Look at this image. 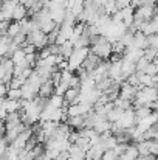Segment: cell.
I'll return each instance as SVG.
<instances>
[{
	"instance_id": "14",
	"label": "cell",
	"mask_w": 158,
	"mask_h": 160,
	"mask_svg": "<svg viewBox=\"0 0 158 160\" xmlns=\"http://www.w3.org/2000/svg\"><path fill=\"white\" fill-rule=\"evenodd\" d=\"M53 93H54V84L51 82V79L42 82L41 90H39V97H42V98H50Z\"/></svg>"
},
{
	"instance_id": "25",
	"label": "cell",
	"mask_w": 158,
	"mask_h": 160,
	"mask_svg": "<svg viewBox=\"0 0 158 160\" xmlns=\"http://www.w3.org/2000/svg\"><path fill=\"white\" fill-rule=\"evenodd\" d=\"M112 84H113V81H112L108 76H107V78H103V79L96 81V89H98V90H101V92L104 93V92L108 89V87H110V86H112Z\"/></svg>"
},
{
	"instance_id": "4",
	"label": "cell",
	"mask_w": 158,
	"mask_h": 160,
	"mask_svg": "<svg viewBox=\"0 0 158 160\" xmlns=\"http://www.w3.org/2000/svg\"><path fill=\"white\" fill-rule=\"evenodd\" d=\"M14 76V64L11 58H5L0 62V81L5 84H9V81Z\"/></svg>"
},
{
	"instance_id": "9",
	"label": "cell",
	"mask_w": 158,
	"mask_h": 160,
	"mask_svg": "<svg viewBox=\"0 0 158 160\" xmlns=\"http://www.w3.org/2000/svg\"><path fill=\"white\" fill-rule=\"evenodd\" d=\"M133 73H136V64L122 59V61H121V75H122V79L126 81V79H127L129 76H132Z\"/></svg>"
},
{
	"instance_id": "33",
	"label": "cell",
	"mask_w": 158,
	"mask_h": 160,
	"mask_svg": "<svg viewBox=\"0 0 158 160\" xmlns=\"http://www.w3.org/2000/svg\"><path fill=\"white\" fill-rule=\"evenodd\" d=\"M8 90H9L8 84H5V82H2V81H0V97H2V98H6Z\"/></svg>"
},
{
	"instance_id": "39",
	"label": "cell",
	"mask_w": 158,
	"mask_h": 160,
	"mask_svg": "<svg viewBox=\"0 0 158 160\" xmlns=\"http://www.w3.org/2000/svg\"><path fill=\"white\" fill-rule=\"evenodd\" d=\"M154 64H157V65H158V54H157V58L154 59Z\"/></svg>"
},
{
	"instance_id": "42",
	"label": "cell",
	"mask_w": 158,
	"mask_h": 160,
	"mask_svg": "<svg viewBox=\"0 0 158 160\" xmlns=\"http://www.w3.org/2000/svg\"><path fill=\"white\" fill-rule=\"evenodd\" d=\"M2 2H3V0H0V5H2Z\"/></svg>"
},
{
	"instance_id": "19",
	"label": "cell",
	"mask_w": 158,
	"mask_h": 160,
	"mask_svg": "<svg viewBox=\"0 0 158 160\" xmlns=\"http://www.w3.org/2000/svg\"><path fill=\"white\" fill-rule=\"evenodd\" d=\"M73 50H74V45L70 42V41H67V42H64L62 45H59V56H62L65 61L70 58V54L73 53Z\"/></svg>"
},
{
	"instance_id": "10",
	"label": "cell",
	"mask_w": 158,
	"mask_h": 160,
	"mask_svg": "<svg viewBox=\"0 0 158 160\" xmlns=\"http://www.w3.org/2000/svg\"><path fill=\"white\" fill-rule=\"evenodd\" d=\"M132 48H138V50H146L147 48V36L143 34L141 31H136L133 34V42L130 45Z\"/></svg>"
},
{
	"instance_id": "13",
	"label": "cell",
	"mask_w": 158,
	"mask_h": 160,
	"mask_svg": "<svg viewBox=\"0 0 158 160\" xmlns=\"http://www.w3.org/2000/svg\"><path fill=\"white\" fill-rule=\"evenodd\" d=\"M3 109L6 110V113L19 112V110L22 109V100H20V101H16V100H8V98H5V101H3Z\"/></svg>"
},
{
	"instance_id": "15",
	"label": "cell",
	"mask_w": 158,
	"mask_h": 160,
	"mask_svg": "<svg viewBox=\"0 0 158 160\" xmlns=\"http://www.w3.org/2000/svg\"><path fill=\"white\" fill-rule=\"evenodd\" d=\"M65 123L70 128H74V129L81 131L82 128H85V117H68Z\"/></svg>"
},
{
	"instance_id": "6",
	"label": "cell",
	"mask_w": 158,
	"mask_h": 160,
	"mask_svg": "<svg viewBox=\"0 0 158 160\" xmlns=\"http://www.w3.org/2000/svg\"><path fill=\"white\" fill-rule=\"evenodd\" d=\"M31 137H33V129H25L23 132H20V134L17 135V138L11 143V146L20 152V151H23V149L26 148V143H28V140H30Z\"/></svg>"
},
{
	"instance_id": "16",
	"label": "cell",
	"mask_w": 158,
	"mask_h": 160,
	"mask_svg": "<svg viewBox=\"0 0 158 160\" xmlns=\"http://www.w3.org/2000/svg\"><path fill=\"white\" fill-rule=\"evenodd\" d=\"M68 156L73 160H85V151L79 148L78 145H71L68 148Z\"/></svg>"
},
{
	"instance_id": "37",
	"label": "cell",
	"mask_w": 158,
	"mask_h": 160,
	"mask_svg": "<svg viewBox=\"0 0 158 160\" xmlns=\"http://www.w3.org/2000/svg\"><path fill=\"white\" fill-rule=\"evenodd\" d=\"M152 110H154V112H158V100L152 104Z\"/></svg>"
},
{
	"instance_id": "20",
	"label": "cell",
	"mask_w": 158,
	"mask_h": 160,
	"mask_svg": "<svg viewBox=\"0 0 158 160\" xmlns=\"http://www.w3.org/2000/svg\"><path fill=\"white\" fill-rule=\"evenodd\" d=\"M78 97H79V89H68L64 93V100L67 104H76Z\"/></svg>"
},
{
	"instance_id": "28",
	"label": "cell",
	"mask_w": 158,
	"mask_h": 160,
	"mask_svg": "<svg viewBox=\"0 0 158 160\" xmlns=\"http://www.w3.org/2000/svg\"><path fill=\"white\" fill-rule=\"evenodd\" d=\"M157 54H158V50H157V48L147 47V48L144 50V58H146L149 62H154V59L157 58Z\"/></svg>"
},
{
	"instance_id": "36",
	"label": "cell",
	"mask_w": 158,
	"mask_h": 160,
	"mask_svg": "<svg viewBox=\"0 0 158 160\" xmlns=\"http://www.w3.org/2000/svg\"><path fill=\"white\" fill-rule=\"evenodd\" d=\"M0 22H8L6 19H5V14H3V11L0 9Z\"/></svg>"
},
{
	"instance_id": "38",
	"label": "cell",
	"mask_w": 158,
	"mask_h": 160,
	"mask_svg": "<svg viewBox=\"0 0 158 160\" xmlns=\"http://www.w3.org/2000/svg\"><path fill=\"white\" fill-rule=\"evenodd\" d=\"M152 140H154V142H158V131L154 134V138H152Z\"/></svg>"
},
{
	"instance_id": "18",
	"label": "cell",
	"mask_w": 158,
	"mask_h": 160,
	"mask_svg": "<svg viewBox=\"0 0 158 160\" xmlns=\"http://www.w3.org/2000/svg\"><path fill=\"white\" fill-rule=\"evenodd\" d=\"M64 103H65L64 97L53 93L51 97L48 98V101H47V107H51V109H62V107H64Z\"/></svg>"
},
{
	"instance_id": "12",
	"label": "cell",
	"mask_w": 158,
	"mask_h": 160,
	"mask_svg": "<svg viewBox=\"0 0 158 160\" xmlns=\"http://www.w3.org/2000/svg\"><path fill=\"white\" fill-rule=\"evenodd\" d=\"M19 3H14V2H8V0H3L2 2V5H0V9L3 11V14H5V19L9 22L11 19H12V12H14V9H16V6H17Z\"/></svg>"
},
{
	"instance_id": "1",
	"label": "cell",
	"mask_w": 158,
	"mask_h": 160,
	"mask_svg": "<svg viewBox=\"0 0 158 160\" xmlns=\"http://www.w3.org/2000/svg\"><path fill=\"white\" fill-rule=\"evenodd\" d=\"M90 53L98 56L99 59H108L112 56V44L105 39L104 36H95L90 39Z\"/></svg>"
},
{
	"instance_id": "11",
	"label": "cell",
	"mask_w": 158,
	"mask_h": 160,
	"mask_svg": "<svg viewBox=\"0 0 158 160\" xmlns=\"http://www.w3.org/2000/svg\"><path fill=\"white\" fill-rule=\"evenodd\" d=\"M101 62H103V59H99L98 56H95L93 53H89L87 59H85V62H84V65H82V68H84L85 72L92 73V72H93Z\"/></svg>"
},
{
	"instance_id": "3",
	"label": "cell",
	"mask_w": 158,
	"mask_h": 160,
	"mask_svg": "<svg viewBox=\"0 0 158 160\" xmlns=\"http://www.w3.org/2000/svg\"><path fill=\"white\" fill-rule=\"evenodd\" d=\"M26 44H31L36 47V50H44L45 47H48V36L45 33H42L41 30H34L30 34H26Z\"/></svg>"
},
{
	"instance_id": "8",
	"label": "cell",
	"mask_w": 158,
	"mask_h": 160,
	"mask_svg": "<svg viewBox=\"0 0 158 160\" xmlns=\"http://www.w3.org/2000/svg\"><path fill=\"white\" fill-rule=\"evenodd\" d=\"M118 12H119L121 22H122V23H124L127 28H130V27H132V23H133V14H135V8L130 5V6H127V8H122V9H119Z\"/></svg>"
},
{
	"instance_id": "34",
	"label": "cell",
	"mask_w": 158,
	"mask_h": 160,
	"mask_svg": "<svg viewBox=\"0 0 158 160\" xmlns=\"http://www.w3.org/2000/svg\"><path fill=\"white\" fill-rule=\"evenodd\" d=\"M118 160H136V159H133L132 156H129V154H126V152H124V154H121V156L118 157Z\"/></svg>"
},
{
	"instance_id": "17",
	"label": "cell",
	"mask_w": 158,
	"mask_h": 160,
	"mask_svg": "<svg viewBox=\"0 0 158 160\" xmlns=\"http://www.w3.org/2000/svg\"><path fill=\"white\" fill-rule=\"evenodd\" d=\"M26 16H28V9L23 6V5H17L16 6V9H14V12H12V22H22L23 19H26Z\"/></svg>"
},
{
	"instance_id": "23",
	"label": "cell",
	"mask_w": 158,
	"mask_h": 160,
	"mask_svg": "<svg viewBox=\"0 0 158 160\" xmlns=\"http://www.w3.org/2000/svg\"><path fill=\"white\" fill-rule=\"evenodd\" d=\"M124 113V110L122 109H119V107H113L108 113H107V120L110 121V123H116L119 118H121V115Z\"/></svg>"
},
{
	"instance_id": "7",
	"label": "cell",
	"mask_w": 158,
	"mask_h": 160,
	"mask_svg": "<svg viewBox=\"0 0 158 160\" xmlns=\"http://www.w3.org/2000/svg\"><path fill=\"white\" fill-rule=\"evenodd\" d=\"M136 92H138V87H133V86H130L127 82H122L121 84V89H119V98L133 103V100L136 97Z\"/></svg>"
},
{
	"instance_id": "24",
	"label": "cell",
	"mask_w": 158,
	"mask_h": 160,
	"mask_svg": "<svg viewBox=\"0 0 158 160\" xmlns=\"http://www.w3.org/2000/svg\"><path fill=\"white\" fill-rule=\"evenodd\" d=\"M25 58H26V54H25V52H23L22 48H17L14 53L11 54V61H12V64H14V65L22 64V62L25 61Z\"/></svg>"
},
{
	"instance_id": "5",
	"label": "cell",
	"mask_w": 158,
	"mask_h": 160,
	"mask_svg": "<svg viewBox=\"0 0 158 160\" xmlns=\"http://www.w3.org/2000/svg\"><path fill=\"white\" fill-rule=\"evenodd\" d=\"M92 110H93V107L89 106V104L76 103V104H70V106H68L67 115H68V117H87Z\"/></svg>"
},
{
	"instance_id": "30",
	"label": "cell",
	"mask_w": 158,
	"mask_h": 160,
	"mask_svg": "<svg viewBox=\"0 0 158 160\" xmlns=\"http://www.w3.org/2000/svg\"><path fill=\"white\" fill-rule=\"evenodd\" d=\"M144 75H149V76H155V75H158V65L154 64V62H151V64L147 65V68L144 70Z\"/></svg>"
},
{
	"instance_id": "21",
	"label": "cell",
	"mask_w": 158,
	"mask_h": 160,
	"mask_svg": "<svg viewBox=\"0 0 158 160\" xmlns=\"http://www.w3.org/2000/svg\"><path fill=\"white\" fill-rule=\"evenodd\" d=\"M152 112H154V110H152L151 107H147V106L135 109V118H136V123H140L141 120H144L146 117H149V115H151Z\"/></svg>"
},
{
	"instance_id": "32",
	"label": "cell",
	"mask_w": 158,
	"mask_h": 160,
	"mask_svg": "<svg viewBox=\"0 0 158 160\" xmlns=\"http://www.w3.org/2000/svg\"><path fill=\"white\" fill-rule=\"evenodd\" d=\"M101 160H118V156L115 154L113 149H108V151H105L104 154H103Z\"/></svg>"
},
{
	"instance_id": "26",
	"label": "cell",
	"mask_w": 158,
	"mask_h": 160,
	"mask_svg": "<svg viewBox=\"0 0 158 160\" xmlns=\"http://www.w3.org/2000/svg\"><path fill=\"white\" fill-rule=\"evenodd\" d=\"M25 84V79L22 76H12V79L9 81L8 87L9 89H22V86Z\"/></svg>"
},
{
	"instance_id": "27",
	"label": "cell",
	"mask_w": 158,
	"mask_h": 160,
	"mask_svg": "<svg viewBox=\"0 0 158 160\" xmlns=\"http://www.w3.org/2000/svg\"><path fill=\"white\" fill-rule=\"evenodd\" d=\"M6 98H8V100L20 101V100H22V89H9L8 93H6Z\"/></svg>"
},
{
	"instance_id": "22",
	"label": "cell",
	"mask_w": 158,
	"mask_h": 160,
	"mask_svg": "<svg viewBox=\"0 0 158 160\" xmlns=\"http://www.w3.org/2000/svg\"><path fill=\"white\" fill-rule=\"evenodd\" d=\"M19 33H22V30H20V23H19V22H11V23L8 25L6 36H8V38H11V39H14Z\"/></svg>"
},
{
	"instance_id": "41",
	"label": "cell",
	"mask_w": 158,
	"mask_h": 160,
	"mask_svg": "<svg viewBox=\"0 0 158 160\" xmlns=\"http://www.w3.org/2000/svg\"><path fill=\"white\" fill-rule=\"evenodd\" d=\"M67 160H73V159H71V157H68V159H67Z\"/></svg>"
},
{
	"instance_id": "40",
	"label": "cell",
	"mask_w": 158,
	"mask_h": 160,
	"mask_svg": "<svg viewBox=\"0 0 158 160\" xmlns=\"http://www.w3.org/2000/svg\"><path fill=\"white\" fill-rule=\"evenodd\" d=\"M8 2H14V3H20V0H8Z\"/></svg>"
},
{
	"instance_id": "2",
	"label": "cell",
	"mask_w": 158,
	"mask_h": 160,
	"mask_svg": "<svg viewBox=\"0 0 158 160\" xmlns=\"http://www.w3.org/2000/svg\"><path fill=\"white\" fill-rule=\"evenodd\" d=\"M89 53H90V48H74L73 53L70 54V58L67 59L68 70L73 73V72H78L79 68H82V65H84Z\"/></svg>"
},
{
	"instance_id": "35",
	"label": "cell",
	"mask_w": 158,
	"mask_h": 160,
	"mask_svg": "<svg viewBox=\"0 0 158 160\" xmlns=\"http://www.w3.org/2000/svg\"><path fill=\"white\" fill-rule=\"evenodd\" d=\"M140 159L141 160H157V157H155L154 154H147V156H143V157L140 156Z\"/></svg>"
},
{
	"instance_id": "29",
	"label": "cell",
	"mask_w": 158,
	"mask_h": 160,
	"mask_svg": "<svg viewBox=\"0 0 158 160\" xmlns=\"http://www.w3.org/2000/svg\"><path fill=\"white\" fill-rule=\"evenodd\" d=\"M149 64H151V62L143 56V58L136 62V73H144V70L147 68V65H149Z\"/></svg>"
},
{
	"instance_id": "31",
	"label": "cell",
	"mask_w": 158,
	"mask_h": 160,
	"mask_svg": "<svg viewBox=\"0 0 158 160\" xmlns=\"http://www.w3.org/2000/svg\"><path fill=\"white\" fill-rule=\"evenodd\" d=\"M147 47H152V48H157L158 50V34L147 36Z\"/></svg>"
}]
</instances>
